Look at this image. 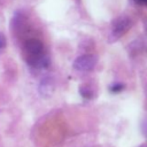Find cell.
<instances>
[{
	"label": "cell",
	"instance_id": "obj_8",
	"mask_svg": "<svg viewBox=\"0 0 147 147\" xmlns=\"http://www.w3.org/2000/svg\"><path fill=\"white\" fill-rule=\"evenodd\" d=\"M137 2H139V3H145L146 2V0H136Z\"/></svg>",
	"mask_w": 147,
	"mask_h": 147
},
{
	"label": "cell",
	"instance_id": "obj_6",
	"mask_svg": "<svg viewBox=\"0 0 147 147\" xmlns=\"http://www.w3.org/2000/svg\"><path fill=\"white\" fill-rule=\"evenodd\" d=\"M6 46V38L2 33H0V49Z\"/></svg>",
	"mask_w": 147,
	"mask_h": 147
},
{
	"label": "cell",
	"instance_id": "obj_7",
	"mask_svg": "<svg viewBox=\"0 0 147 147\" xmlns=\"http://www.w3.org/2000/svg\"><path fill=\"white\" fill-rule=\"evenodd\" d=\"M80 91H82L80 94H82L83 96H85V98H90V96H91V93H90L88 90H84V88H82Z\"/></svg>",
	"mask_w": 147,
	"mask_h": 147
},
{
	"label": "cell",
	"instance_id": "obj_3",
	"mask_svg": "<svg viewBox=\"0 0 147 147\" xmlns=\"http://www.w3.org/2000/svg\"><path fill=\"white\" fill-rule=\"evenodd\" d=\"M131 26V20L127 16H119L113 22V33L116 37L124 34Z\"/></svg>",
	"mask_w": 147,
	"mask_h": 147
},
{
	"label": "cell",
	"instance_id": "obj_1",
	"mask_svg": "<svg viewBox=\"0 0 147 147\" xmlns=\"http://www.w3.org/2000/svg\"><path fill=\"white\" fill-rule=\"evenodd\" d=\"M24 52L30 64H36L44 53V46L38 39H29L24 45Z\"/></svg>",
	"mask_w": 147,
	"mask_h": 147
},
{
	"label": "cell",
	"instance_id": "obj_2",
	"mask_svg": "<svg viewBox=\"0 0 147 147\" xmlns=\"http://www.w3.org/2000/svg\"><path fill=\"white\" fill-rule=\"evenodd\" d=\"M96 56L92 54H85L78 56L74 61V68L78 71H91L96 64Z\"/></svg>",
	"mask_w": 147,
	"mask_h": 147
},
{
	"label": "cell",
	"instance_id": "obj_5",
	"mask_svg": "<svg viewBox=\"0 0 147 147\" xmlns=\"http://www.w3.org/2000/svg\"><path fill=\"white\" fill-rule=\"evenodd\" d=\"M123 88H124V85L117 83V84H114V85L110 87V91H111L113 93H118V92H121Z\"/></svg>",
	"mask_w": 147,
	"mask_h": 147
},
{
	"label": "cell",
	"instance_id": "obj_4",
	"mask_svg": "<svg viewBox=\"0 0 147 147\" xmlns=\"http://www.w3.org/2000/svg\"><path fill=\"white\" fill-rule=\"evenodd\" d=\"M54 92V83L51 78H45L39 84V93L44 98H48Z\"/></svg>",
	"mask_w": 147,
	"mask_h": 147
}]
</instances>
